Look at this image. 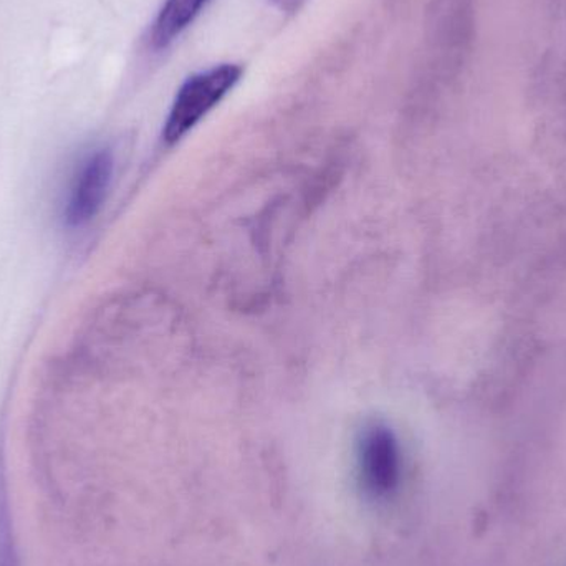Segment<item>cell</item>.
Instances as JSON below:
<instances>
[{
    "instance_id": "6da1fadb",
    "label": "cell",
    "mask_w": 566,
    "mask_h": 566,
    "mask_svg": "<svg viewBox=\"0 0 566 566\" xmlns=\"http://www.w3.org/2000/svg\"><path fill=\"white\" fill-rule=\"evenodd\" d=\"M242 72L241 65L222 63L189 76L179 88L166 119L163 132L166 143L172 145L185 138L238 85Z\"/></svg>"
},
{
    "instance_id": "7a4b0ae2",
    "label": "cell",
    "mask_w": 566,
    "mask_h": 566,
    "mask_svg": "<svg viewBox=\"0 0 566 566\" xmlns=\"http://www.w3.org/2000/svg\"><path fill=\"white\" fill-rule=\"evenodd\" d=\"M359 479L366 494L385 501L396 491L401 472V458L395 434L386 426L365 429L358 446Z\"/></svg>"
},
{
    "instance_id": "3957f363",
    "label": "cell",
    "mask_w": 566,
    "mask_h": 566,
    "mask_svg": "<svg viewBox=\"0 0 566 566\" xmlns=\"http://www.w3.org/2000/svg\"><path fill=\"white\" fill-rule=\"evenodd\" d=\"M113 166L112 153L106 149L86 159L66 202L65 219L70 226L86 224L102 209L112 185Z\"/></svg>"
},
{
    "instance_id": "277c9868",
    "label": "cell",
    "mask_w": 566,
    "mask_h": 566,
    "mask_svg": "<svg viewBox=\"0 0 566 566\" xmlns=\"http://www.w3.org/2000/svg\"><path fill=\"white\" fill-rule=\"evenodd\" d=\"M209 0H165L151 29L149 43L153 49L161 50L171 45L205 9Z\"/></svg>"
},
{
    "instance_id": "5b68a950",
    "label": "cell",
    "mask_w": 566,
    "mask_h": 566,
    "mask_svg": "<svg viewBox=\"0 0 566 566\" xmlns=\"http://www.w3.org/2000/svg\"><path fill=\"white\" fill-rule=\"evenodd\" d=\"M0 566H22L13 531L12 507H10L9 482H7L6 459L0 444Z\"/></svg>"
},
{
    "instance_id": "8992f818",
    "label": "cell",
    "mask_w": 566,
    "mask_h": 566,
    "mask_svg": "<svg viewBox=\"0 0 566 566\" xmlns=\"http://www.w3.org/2000/svg\"><path fill=\"white\" fill-rule=\"evenodd\" d=\"M308 0H274L275 6L279 7V10L285 13H295L302 9Z\"/></svg>"
}]
</instances>
